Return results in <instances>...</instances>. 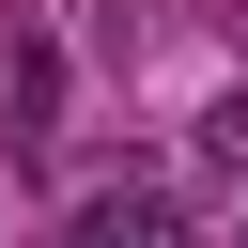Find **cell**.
Wrapping results in <instances>:
<instances>
[{"instance_id": "obj_1", "label": "cell", "mask_w": 248, "mask_h": 248, "mask_svg": "<svg viewBox=\"0 0 248 248\" xmlns=\"http://www.w3.org/2000/svg\"><path fill=\"white\" fill-rule=\"evenodd\" d=\"M46 124H62V31L0 16V140H46Z\"/></svg>"}, {"instance_id": "obj_2", "label": "cell", "mask_w": 248, "mask_h": 248, "mask_svg": "<svg viewBox=\"0 0 248 248\" xmlns=\"http://www.w3.org/2000/svg\"><path fill=\"white\" fill-rule=\"evenodd\" d=\"M62 248H186V217H170V186H93L62 217Z\"/></svg>"}, {"instance_id": "obj_3", "label": "cell", "mask_w": 248, "mask_h": 248, "mask_svg": "<svg viewBox=\"0 0 248 248\" xmlns=\"http://www.w3.org/2000/svg\"><path fill=\"white\" fill-rule=\"evenodd\" d=\"M202 140H217V155H232V170H248V78H232V93H217V124H202Z\"/></svg>"}]
</instances>
